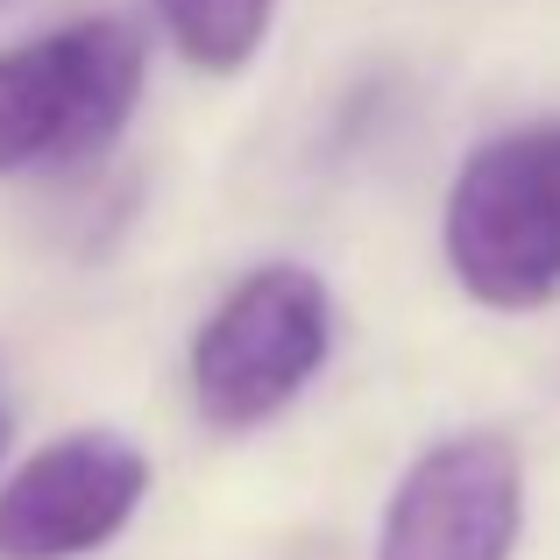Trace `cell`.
<instances>
[{"instance_id": "obj_6", "label": "cell", "mask_w": 560, "mask_h": 560, "mask_svg": "<svg viewBox=\"0 0 560 560\" xmlns=\"http://www.w3.org/2000/svg\"><path fill=\"white\" fill-rule=\"evenodd\" d=\"M150 8L164 22L171 50L191 71H213V79H234V71L256 65L277 22V0H150Z\"/></svg>"}, {"instance_id": "obj_4", "label": "cell", "mask_w": 560, "mask_h": 560, "mask_svg": "<svg viewBox=\"0 0 560 560\" xmlns=\"http://www.w3.org/2000/svg\"><path fill=\"white\" fill-rule=\"evenodd\" d=\"M525 454L511 433H447L397 476L376 525V560H518Z\"/></svg>"}, {"instance_id": "obj_2", "label": "cell", "mask_w": 560, "mask_h": 560, "mask_svg": "<svg viewBox=\"0 0 560 560\" xmlns=\"http://www.w3.org/2000/svg\"><path fill=\"white\" fill-rule=\"evenodd\" d=\"M150 71V43L114 14H85L0 50V178L107 156Z\"/></svg>"}, {"instance_id": "obj_5", "label": "cell", "mask_w": 560, "mask_h": 560, "mask_svg": "<svg viewBox=\"0 0 560 560\" xmlns=\"http://www.w3.org/2000/svg\"><path fill=\"white\" fill-rule=\"evenodd\" d=\"M150 454L128 433H57L0 482V560H85L136 525Z\"/></svg>"}, {"instance_id": "obj_3", "label": "cell", "mask_w": 560, "mask_h": 560, "mask_svg": "<svg viewBox=\"0 0 560 560\" xmlns=\"http://www.w3.org/2000/svg\"><path fill=\"white\" fill-rule=\"evenodd\" d=\"M334 355V291L305 262L248 270L191 334V405L213 433L270 425Z\"/></svg>"}, {"instance_id": "obj_7", "label": "cell", "mask_w": 560, "mask_h": 560, "mask_svg": "<svg viewBox=\"0 0 560 560\" xmlns=\"http://www.w3.org/2000/svg\"><path fill=\"white\" fill-rule=\"evenodd\" d=\"M0 454H8V411H0Z\"/></svg>"}, {"instance_id": "obj_1", "label": "cell", "mask_w": 560, "mask_h": 560, "mask_svg": "<svg viewBox=\"0 0 560 560\" xmlns=\"http://www.w3.org/2000/svg\"><path fill=\"white\" fill-rule=\"evenodd\" d=\"M454 284L490 313H539L560 299V114L476 142L440 213Z\"/></svg>"}]
</instances>
